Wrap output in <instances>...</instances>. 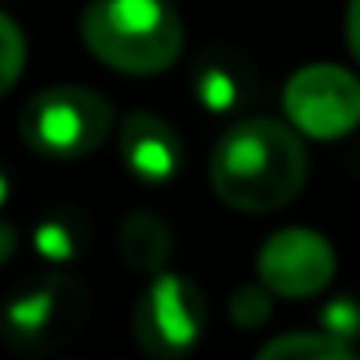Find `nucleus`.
<instances>
[{"label": "nucleus", "mask_w": 360, "mask_h": 360, "mask_svg": "<svg viewBox=\"0 0 360 360\" xmlns=\"http://www.w3.org/2000/svg\"><path fill=\"white\" fill-rule=\"evenodd\" d=\"M212 195L251 216L286 209L307 184V152L293 127L272 117L233 124L209 155Z\"/></svg>", "instance_id": "1"}, {"label": "nucleus", "mask_w": 360, "mask_h": 360, "mask_svg": "<svg viewBox=\"0 0 360 360\" xmlns=\"http://www.w3.org/2000/svg\"><path fill=\"white\" fill-rule=\"evenodd\" d=\"M78 32L85 50L120 75H159L184 53V22L166 0H89Z\"/></svg>", "instance_id": "2"}, {"label": "nucleus", "mask_w": 360, "mask_h": 360, "mask_svg": "<svg viewBox=\"0 0 360 360\" xmlns=\"http://www.w3.org/2000/svg\"><path fill=\"white\" fill-rule=\"evenodd\" d=\"M22 141L46 159H85L113 131V106L85 85H50L18 117Z\"/></svg>", "instance_id": "3"}, {"label": "nucleus", "mask_w": 360, "mask_h": 360, "mask_svg": "<svg viewBox=\"0 0 360 360\" xmlns=\"http://www.w3.org/2000/svg\"><path fill=\"white\" fill-rule=\"evenodd\" d=\"M205 318H209V307L198 283L176 272H159L138 297L131 328L145 356L180 360L198 346L205 332Z\"/></svg>", "instance_id": "4"}, {"label": "nucleus", "mask_w": 360, "mask_h": 360, "mask_svg": "<svg viewBox=\"0 0 360 360\" xmlns=\"http://www.w3.org/2000/svg\"><path fill=\"white\" fill-rule=\"evenodd\" d=\"M283 110L297 134L335 141L360 127V78L339 64H307L290 75Z\"/></svg>", "instance_id": "5"}, {"label": "nucleus", "mask_w": 360, "mask_h": 360, "mask_svg": "<svg viewBox=\"0 0 360 360\" xmlns=\"http://www.w3.org/2000/svg\"><path fill=\"white\" fill-rule=\"evenodd\" d=\"M89 293L78 279H43L22 293H15L0 311V335L22 353L50 349L75 335L85 321Z\"/></svg>", "instance_id": "6"}, {"label": "nucleus", "mask_w": 360, "mask_h": 360, "mask_svg": "<svg viewBox=\"0 0 360 360\" xmlns=\"http://www.w3.org/2000/svg\"><path fill=\"white\" fill-rule=\"evenodd\" d=\"M258 279L269 293L286 300L318 297L335 279V248L318 230L286 226L262 244Z\"/></svg>", "instance_id": "7"}, {"label": "nucleus", "mask_w": 360, "mask_h": 360, "mask_svg": "<svg viewBox=\"0 0 360 360\" xmlns=\"http://www.w3.org/2000/svg\"><path fill=\"white\" fill-rule=\"evenodd\" d=\"M120 159L134 176L148 180V184H162L184 166V141L162 117L134 110L120 124Z\"/></svg>", "instance_id": "8"}, {"label": "nucleus", "mask_w": 360, "mask_h": 360, "mask_svg": "<svg viewBox=\"0 0 360 360\" xmlns=\"http://www.w3.org/2000/svg\"><path fill=\"white\" fill-rule=\"evenodd\" d=\"M195 96L212 113H230L255 96V71L240 53L212 50L195 64Z\"/></svg>", "instance_id": "9"}, {"label": "nucleus", "mask_w": 360, "mask_h": 360, "mask_svg": "<svg viewBox=\"0 0 360 360\" xmlns=\"http://www.w3.org/2000/svg\"><path fill=\"white\" fill-rule=\"evenodd\" d=\"M117 251H120L124 265L159 276L173 255V230L155 212H131V216H124V223L117 230Z\"/></svg>", "instance_id": "10"}, {"label": "nucleus", "mask_w": 360, "mask_h": 360, "mask_svg": "<svg viewBox=\"0 0 360 360\" xmlns=\"http://www.w3.org/2000/svg\"><path fill=\"white\" fill-rule=\"evenodd\" d=\"M255 360H356L349 342L328 332H286L258 349Z\"/></svg>", "instance_id": "11"}, {"label": "nucleus", "mask_w": 360, "mask_h": 360, "mask_svg": "<svg viewBox=\"0 0 360 360\" xmlns=\"http://www.w3.org/2000/svg\"><path fill=\"white\" fill-rule=\"evenodd\" d=\"M25 60H29V43H25L22 25L11 15L0 11V99L18 85Z\"/></svg>", "instance_id": "12"}, {"label": "nucleus", "mask_w": 360, "mask_h": 360, "mask_svg": "<svg viewBox=\"0 0 360 360\" xmlns=\"http://www.w3.org/2000/svg\"><path fill=\"white\" fill-rule=\"evenodd\" d=\"M82 237H85V226L75 223V219H64V216H50L39 223L36 230V248L43 258L50 262H68L75 258V251L82 248Z\"/></svg>", "instance_id": "13"}, {"label": "nucleus", "mask_w": 360, "mask_h": 360, "mask_svg": "<svg viewBox=\"0 0 360 360\" xmlns=\"http://www.w3.org/2000/svg\"><path fill=\"white\" fill-rule=\"evenodd\" d=\"M272 311V293L265 286H240L230 297V318L240 328H258Z\"/></svg>", "instance_id": "14"}, {"label": "nucleus", "mask_w": 360, "mask_h": 360, "mask_svg": "<svg viewBox=\"0 0 360 360\" xmlns=\"http://www.w3.org/2000/svg\"><path fill=\"white\" fill-rule=\"evenodd\" d=\"M325 332L335 335V339H342V342H349L360 332V307L353 300H346V297L342 300H332L325 307Z\"/></svg>", "instance_id": "15"}, {"label": "nucleus", "mask_w": 360, "mask_h": 360, "mask_svg": "<svg viewBox=\"0 0 360 360\" xmlns=\"http://www.w3.org/2000/svg\"><path fill=\"white\" fill-rule=\"evenodd\" d=\"M346 46L360 64V0H349L346 8Z\"/></svg>", "instance_id": "16"}, {"label": "nucleus", "mask_w": 360, "mask_h": 360, "mask_svg": "<svg viewBox=\"0 0 360 360\" xmlns=\"http://www.w3.org/2000/svg\"><path fill=\"white\" fill-rule=\"evenodd\" d=\"M18 251V233L11 223H0V265L11 262V255Z\"/></svg>", "instance_id": "17"}, {"label": "nucleus", "mask_w": 360, "mask_h": 360, "mask_svg": "<svg viewBox=\"0 0 360 360\" xmlns=\"http://www.w3.org/2000/svg\"><path fill=\"white\" fill-rule=\"evenodd\" d=\"M4 198H8V180L0 176V202H4Z\"/></svg>", "instance_id": "18"}]
</instances>
